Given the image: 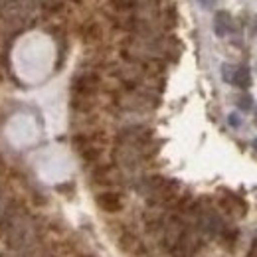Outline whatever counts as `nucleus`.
Listing matches in <instances>:
<instances>
[{
  "label": "nucleus",
  "instance_id": "20e7f679",
  "mask_svg": "<svg viewBox=\"0 0 257 257\" xmlns=\"http://www.w3.org/2000/svg\"><path fill=\"white\" fill-rule=\"evenodd\" d=\"M229 28H231V16H229V12L220 10L216 14V18H214V30H216V34L220 38H224L225 34L229 32Z\"/></svg>",
  "mask_w": 257,
  "mask_h": 257
},
{
  "label": "nucleus",
  "instance_id": "423d86ee",
  "mask_svg": "<svg viewBox=\"0 0 257 257\" xmlns=\"http://www.w3.org/2000/svg\"><path fill=\"white\" fill-rule=\"evenodd\" d=\"M101 38V26L97 22H87L83 28V40L85 42H97Z\"/></svg>",
  "mask_w": 257,
  "mask_h": 257
},
{
  "label": "nucleus",
  "instance_id": "f257e3e1",
  "mask_svg": "<svg viewBox=\"0 0 257 257\" xmlns=\"http://www.w3.org/2000/svg\"><path fill=\"white\" fill-rule=\"evenodd\" d=\"M99 85H101V79H99L97 73H93V71L81 73L73 81V95L93 99V95H95L97 89H99Z\"/></svg>",
  "mask_w": 257,
  "mask_h": 257
},
{
  "label": "nucleus",
  "instance_id": "f03ea898",
  "mask_svg": "<svg viewBox=\"0 0 257 257\" xmlns=\"http://www.w3.org/2000/svg\"><path fill=\"white\" fill-rule=\"evenodd\" d=\"M97 204H99V208H101L103 212H107V214H117V212L123 210L121 194L111 192V190L99 194V196H97Z\"/></svg>",
  "mask_w": 257,
  "mask_h": 257
},
{
  "label": "nucleus",
  "instance_id": "f8f14e48",
  "mask_svg": "<svg viewBox=\"0 0 257 257\" xmlns=\"http://www.w3.org/2000/svg\"><path fill=\"white\" fill-rule=\"evenodd\" d=\"M2 79H4V75H2V71H0V83H2Z\"/></svg>",
  "mask_w": 257,
  "mask_h": 257
},
{
  "label": "nucleus",
  "instance_id": "ddd939ff",
  "mask_svg": "<svg viewBox=\"0 0 257 257\" xmlns=\"http://www.w3.org/2000/svg\"><path fill=\"white\" fill-rule=\"evenodd\" d=\"M83 257H93V255H83Z\"/></svg>",
  "mask_w": 257,
  "mask_h": 257
},
{
  "label": "nucleus",
  "instance_id": "2eb2a0df",
  "mask_svg": "<svg viewBox=\"0 0 257 257\" xmlns=\"http://www.w3.org/2000/svg\"><path fill=\"white\" fill-rule=\"evenodd\" d=\"M0 164H2V161H0Z\"/></svg>",
  "mask_w": 257,
  "mask_h": 257
},
{
  "label": "nucleus",
  "instance_id": "9d476101",
  "mask_svg": "<svg viewBox=\"0 0 257 257\" xmlns=\"http://www.w3.org/2000/svg\"><path fill=\"white\" fill-rule=\"evenodd\" d=\"M233 65H229V64H224L222 65V73H224V79L225 81H231V75H233Z\"/></svg>",
  "mask_w": 257,
  "mask_h": 257
},
{
  "label": "nucleus",
  "instance_id": "4468645a",
  "mask_svg": "<svg viewBox=\"0 0 257 257\" xmlns=\"http://www.w3.org/2000/svg\"><path fill=\"white\" fill-rule=\"evenodd\" d=\"M75 2H79V0H75Z\"/></svg>",
  "mask_w": 257,
  "mask_h": 257
},
{
  "label": "nucleus",
  "instance_id": "7ed1b4c3",
  "mask_svg": "<svg viewBox=\"0 0 257 257\" xmlns=\"http://www.w3.org/2000/svg\"><path fill=\"white\" fill-rule=\"evenodd\" d=\"M229 83H233V85L239 87V89H247V87L251 85V71H249V67H245V65L235 67Z\"/></svg>",
  "mask_w": 257,
  "mask_h": 257
},
{
  "label": "nucleus",
  "instance_id": "1a4fd4ad",
  "mask_svg": "<svg viewBox=\"0 0 257 257\" xmlns=\"http://www.w3.org/2000/svg\"><path fill=\"white\" fill-rule=\"evenodd\" d=\"M227 123H229V127H239L241 125V117L237 115V113H229V117H227Z\"/></svg>",
  "mask_w": 257,
  "mask_h": 257
},
{
  "label": "nucleus",
  "instance_id": "9b49d317",
  "mask_svg": "<svg viewBox=\"0 0 257 257\" xmlns=\"http://www.w3.org/2000/svg\"><path fill=\"white\" fill-rule=\"evenodd\" d=\"M216 2H218V0H198V4H200L202 8H214Z\"/></svg>",
  "mask_w": 257,
  "mask_h": 257
},
{
  "label": "nucleus",
  "instance_id": "6e6552de",
  "mask_svg": "<svg viewBox=\"0 0 257 257\" xmlns=\"http://www.w3.org/2000/svg\"><path fill=\"white\" fill-rule=\"evenodd\" d=\"M237 105H239L241 111H251V107H253V99H251V95H241L239 97V101H237Z\"/></svg>",
  "mask_w": 257,
  "mask_h": 257
},
{
  "label": "nucleus",
  "instance_id": "0eeeda50",
  "mask_svg": "<svg viewBox=\"0 0 257 257\" xmlns=\"http://www.w3.org/2000/svg\"><path fill=\"white\" fill-rule=\"evenodd\" d=\"M119 245L123 251H133V247L137 245V237L131 231H123V235L119 237Z\"/></svg>",
  "mask_w": 257,
  "mask_h": 257
},
{
  "label": "nucleus",
  "instance_id": "39448f33",
  "mask_svg": "<svg viewBox=\"0 0 257 257\" xmlns=\"http://www.w3.org/2000/svg\"><path fill=\"white\" fill-rule=\"evenodd\" d=\"M81 153V159L85 162H89V164H93V162H97L99 159H101V153H103V149L99 147V145H95L93 141H91V145H87L85 149H81L79 151Z\"/></svg>",
  "mask_w": 257,
  "mask_h": 257
}]
</instances>
